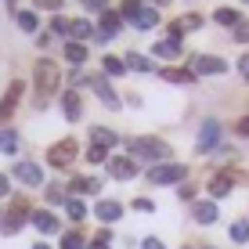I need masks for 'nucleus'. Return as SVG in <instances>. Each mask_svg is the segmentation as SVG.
<instances>
[{"label":"nucleus","instance_id":"obj_1","mask_svg":"<svg viewBox=\"0 0 249 249\" xmlns=\"http://www.w3.org/2000/svg\"><path fill=\"white\" fill-rule=\"evenodd\" d=\"M33 76H36V101L44 105L51 94L58 90V83H62V69L51 62V58H40L36 69H33Z\"/></svg>","mask_w":249,"mask_h":249},{"label":"nucleus","instance_id":"obj_2","mask_svg":"<svg viewBox=\"0 0 249 249\" xmlns=\"http://www.w3.org/2000/svg\"><path fill=\"white\" fill-rule=\"evenodd\" d=\"M130 152H134V156H141V159H152V162L170 159V144L156 141V137H137V141H130Z\"/></svg>","mask_w":249,"mask_h":249},{"label":"nucleus","instance_id":"obj_3","mask_svg":"<svg viewBox=\"0 0 249 249\" xmlns=\"http://www.w3.org/2000/svg\"><path fill=\"white\" fill-rule=\"evenodd\" d=\"M76 148H80V144H76L72 137H65V141L51 144V152H47V162H51L54 170H65V166H72V159H76Z\"/></svg>","mask_w":249,"mask_h":249},{"label":"nucleus","instance_id":"obj_4","mask_svg":"<svg viewBox=\"0 0 249 249\" xmlns=\"http://www.w3.org/2000/svg\"><path fill=\"white\" fill-rule=\"evenodd\" d=\"M184 174H188V170L177 166V162H162V166L148 170V181L152 184H177V181H184Z\"/></svg>","mask_w":249,"mask_h":249},{"label":"nucleus","instance_id":"obj_5","mask_svg":"<svg viewBox=\"0 0 249 249\" xmlns=\"http://www.w3.org/2000/svg\"><path fill=\"white\" fill-rule=\"evenodd\" d=\"M192 72L217 76V72H228V62H224V58H213V54H195L192 58Z\"/></svg>","mask_w":249,"mask_h":249},{"label":"nucleus","instance_id":"obj_6","mask_svg":"<svg viewBox=\"0 0 249 249\" xmlns=\"http://www.w3.org/2000/svg\"><path fill=\"white\" fill-rule=\"evenodd\" d=\"M29 217V202L22 199V195H15V202H11V210H7V217H4V231L11 235V231H18V224Z\"/></svg>","mask_w":249,"mask_h":249},{"label":"nucleus","instance_id":"obj_7","mask_svg":"<svg viewBox=\"0 0 249 249\" xmlns=\"http://www.w3.org/2000/svg\"><path fill=\"white\" fill-rule=\"evenodd\" d=\"M22 90H25V83H22V80H15L11 87H7L4 101H0V119H11V112L18 108V98H22Z\"/></svg>","mask_w":249,"mask_h":249},{"label":"nucleus","instance_id":"obj_8","mask_svg":"<svg viewBox=\"0 0 249 249\" xmlns=\"http://www.w3.org/2000/svg\"><path fill=\"white\" fill-rule=\"evenodd\" d=\"M108 174L119 177V181H130V177L137 174V162L126 159V156H116V159H108Z\"/></svg>","mask_w":249,"mask_h":249},{"label":"nucleus","instance_id":"obj_9","mask_svg":"<svg viewBox=\"0 0 249 249\" xmlns=\"http://www.w3.org/2000/svg\"><path fill=\"white\" fill-rule=\"evenodd\" d=\"M87 83H90V87H94V94H98V98H101V101H105V105H108V108H116V105H119V98H116V90H112V87H108V83H105V76H90V80H87Z\"/></svg>","mask_w":249,"mask_h":249},{"label":"nucleus","instance_id":"obj_10","mask_svg":"<svg viewBox=\"0 0 249 249\" xmlns=\"http://www.w3.org/2000/svg\"><path fill=\"white\" fill-rule=\"evenodd\" d=\"M217 137H220V123H217V119H206L202 134H199V152H210L213 144H217Z\"/></svg>","mask_w":249,"mask_h":249},{"label":"nucleus","instance_id":"obj_11","mask_svg":"<svg viewBox=\"0 0 249 249\" xmlns=\"http://www.w3.org/2000/svg\"><path fill=\"white\" fill-rule=\"evenodd\" d=\"M15 177H18L22 184H29V188L44 181V177H40V166H36V162H18V166H15Z\"/></svg>","mask_w":249,"mask_h":249},{"label":"nucleus","instance_id":"obj_12","mask_svg":"<svg viewBox=\"0 0 249 249\" xmlns=\"http://www.w3.org/2000/svg\"><path fill=\"white\" fill-rule=\"evenodd\" d=\"M130 25H134V29H156V25H159V11H156V7H141V11L130 18Z\"/></svg>","mask_w":249,"mask_h":249},{"label":"nucleus","instance_id":"obj_13","mask_svg":"<svg viewBox=\"0 0 249 249\" xmlns=\"http://www.w3.org/2000/svg\"><path fill=\"white\" fill-rule=\"evenodd\" d=\"M199 25H202V18H199V15H184V18L170 22V36H174V40H181L188 29H199Z\"/></svg>","mask_w":249,"mask_h":249},{"label":"nucleus","instance_id":"obj_14","mask_svg":"<svg viewBox=\"0 0 249 249\" xmlns=\"http://www.w3.org/2000/svg\"><path fill=\"white\" fill-rule=\"evenodd\" d=\"M231 184H235V177H231V174H217L210 181V195H213V199H224V195L231 192Z\"/></svg>","mask_w":249,"mask_h":249},{"label":"nucleus","instance_id":"obj_15","mask_svg":"<svg viewBox=\"0 0 249 249\" xmlns=\"http://www.w3.org/2000/svg\"><path fill=\"white\" fill-rule=\"evenodd\" d=\"M152 51H156V54H159V58H181V40H174V36H166V40H159V44H156V47H152Z\"/></svg>","mask_w":249,"mask_h":249},{"label":"nucleus","instance_id":"obj_16","mask_svg":"<svg viewBox=\"0 0 249 249\" xmlns=\"http://www.w3.org/2000/svg\"><path fill=\"white\" fill-rule=\"evenodd\" d=\"M98 217L105 220V224H112V220H119V217H123V206L105 199V202H98Z\"/></svg>","mask_w":249,"mask_h":249},{"label":"nucleus","instance_id":"obj_17","mask_svg":"<svg viewBox=\"0 0 249 249\" xmlns=\"http://www.w3.org/2000/svg\"><path fill=\"white\" fill-rule=\"evenodd\" d=\"M62 105H65V119H72V123H76V119H80V112H83V108H80V94L69 90L65 98H62Z\"/></svg>","mask_w":249,"mask_h":249},{"label":"nucleus","instance_id":"obj_18","mask_svg":"<svg viewBox=\"0 0 249 249\" xmlns=\"http://www.w3.org/2000/svg\"><path fill=\"white\" fill-rule=\"evenodd\" d=\"M33 224H36L44 235H51V231H58V220H54V213H47V210H40V213H33Z\"/></svg>","mask_w":249,"mask_h":249},{"label":"nucleus","instance_id":"obj_19","mask_svg":"<svg viewBox=\"0 0 249 249\" xmlns=\"http://www.w3.org/2000/svg\"><path fill=\"white\" fill-rule=\"evenodd\" d=\"M195 220H199V224H213V220H217V206L213 202H195Z\"/></svg>","mask_w":249,"mask_h":249},{"label":"nucleus","instance_id":"obj_20","mask_svg":"<svg viewBox=\"0 0 249 249\" xmlns=\"http://www.w3.org/2000/svg\"><path fill=\"white\" fill-rule=\"evenodd\" d=\"M0 152H4V156H15V152H18V134L15 130H0Z\"/></svg>","mask_w":249,"mask_h":249},{"label":"nucleus","instance_id":"obj_21","mask_svg":"<svg viewBox=\"0 0 249 249\" xmlns=\"http://www.w3.org/2000/svg\"><path fill=\"white\" fill-rule=\"evenodd\" d=\"M162 80H170V83H192L195 80V72H188V69H162Z\"/></svg>","mask_w":249,"mask_h":249},{"label":"nucleus","instance_id":"obj_22","mask_svg":"<svg viewBox=\"0 0 249 249\" xmlns=\"http://www.w3.org/2000/svg\"><path fill=\"white\" fill-rule=\"evenodd\" d=\"M90 137H94V144H98V148H108V144H116V134L105 130V126H94Z\"/></svg>","mask_w":249,"mask_h":249},{"label":"nucleus","instance_id":"obj_23","mask_svg":"<svg viewBox=\"0 0 249 249\" xmlns=\"http://www.w3.org/2000/svg\"><path fill=\"white\" fill-rule=\"evenodd\" d=\"M65 58H69V62H72V65L87 62V47H83L80 40H76V44H69V47H65Z\"/></svg>","mask_w":249,"mask_h":249},{"label":"nucleus","instance_id":"obj_24","mask_svg":"<svg viewBox=\"0 0 249 249\" xmlns=\"http://www.w3.org/2000/svg\"><path fill=\"white\" fill-rule=\"evenodd\" d=\"M119 25H123V22H119V15H112V11H105V15H101V33L116 36V33H119Z\"/></svg>","mask_w":249,"mask_h":249},{"label":"nucleus","instance_id":"obj_25","mask_svg":"<svg viewBox=\"0 0 249 249\" xmlns=\"http://www.w3.org/2000/svg\"><path fill=\"white\" fill-rule=\"evenodd\" d=\"M213 22H220V25H238V22H242V15L231 11V7H220V11L213 15Z\"/></svg>","mask_w":249,"mask_h":249},{"label":"nucleus","instance_id":"obj_26","mask_svg":"<svg viewBox=\"0 0 249 249\" xmlns=\"http://www.w3.org/2000/svg\"><path fill=\"white\" fill-rule=\"evenodd\" d=\"M15 22H18L22 33H36V15H33V11H18V15H15Z\"/></svg>","mask_w":249,"mask_h":249},{"label":"nucleus","instance_id":"obj_27","mask_svg":"<svg viewBox=\"0 0 249 249\" xmlns=\"http://www.w3.org/2000/svg\"><path fill=\"white\" fill-rule=\"evenodd\" d=\"M101 69H105L108 76H123V69H126V62H119V58H112V54H108L105 62H101Z\"/></svg>","mask_w":249,"mask_h":249},{"label":"nucleus","instance_id":"obj_28","mask_svg":"<svg viewBox=\"0 0 249 249\" xmlns=\"http://www.w3.org/2000/svg\"><path fill=\"white\" fill-rule=\"evenodd\" d=\"M65 210H69V217H72V220H83V217H87V206H83L80 199H69Z\"/></svg>","mask_w":249,"mask_h":249},{"label":"nucleus","instance_id":"obj_29","mask_svg":"<svg viewBox=\"0 0 249 249\" xmlns=\"http://www.w3.org/2000/svg\"><path fill=\"white\" fill-rule=\"evenodd\" d=\"M69 33H72V36H80V40H87V36H90V22H83V18L69 22Z\"/></svg>","mask_w":249,"mask_h":249},{"label":"nucleus","instance_id":"obj_30","mask_svg":"<svg viewBox=\"0 0 249 249\" xmlns=\"http://www.w3.org/2000/svg\"><path fill=\"white\" fill-rule=\"evenodd\" d=\"M72 192H98V181H94V177H76Z\"/></svg>","mask_w":249,"mask_h":249},{"label":"nucleus","instance_id":"obj_31","mask_svg":"<svg viewBox=\"0 0 249 249\" xmlns=\"http://www.w3.org/2000/svg\"><path fill=\"white\" fill-rule=\"evenodd\" d=\"M231 238H235V242H249V224H246V220L231 224Z\"/></svg>","mask_w":249,"mask_h":249},{"label":"nucleus","instance_id":"obj_32","mask_svg":"<svg viewBox=\"0 0 249 249\" xmlns=\"http://www.w3.org/2000/svg\"><path fill=\"white\" fill-rule=\"evenodd\" d=\"M62 249H83V235L80 231H69V235L62 238Z\"/></svg>","mask_w":249,"mask_h":249},{"label":"nucleus","instance_id":"obj_33","mask_svg":"<svg viewBox=\"0 0 249 249\" xmlns=\"http://www.w3.org/2000/svg\"><path fill=\"white\" fill-rule=\"evenodd\" d=\"M126 65L141 69V72H148V69H152V62H148V58H141V54H126Z\"/></svg>","mask_w":249,"mask_h":249},{"label":"nucleus","instance_id":"obj_34","mask_svg":"<svg viewBox=\"0 0 249 249\" xmlns=\"http://www.w3.org/2000/svg\"><path fill=\"white\" fill-rule=\"evenodd\" d=\"M137 11H141V0H123V15L126 18H134Z\"/></svg>","mask_w":249,"mask_h":249},{"label":"nucleus","instance_id":"obj_35","mask_svg":"<svg viewBox=\"0 0 249 249\" xmlns=\"http://www.w3.org/2000/svg\"><path fill=\"white\" fill-rule=\"evenodd\" d=\"M47 202H51V206L65 202V192H62V188H47Z\"/></svg>","mask_w":249,"mask_h":249},{"label":"nucleus","instance_id":"obj_36","mask_svg":"<svg viewBox=\"0 0 249 249\" xmlns=\"http://www.w3.org/2000/svg\"><path fill=\"white\" fill-rule=\"evenodd\" d=\"M87 159H90V162H105V148H98V144H94V148L87 152Z\"/></svg>","mask_w":249,"mask_h":249},{"label":"nucleus","instance_id":"obj_37","mask_svg":"<svg viewBox=\"0 0 249 249\" xmlns=\"http://www.w3.org/2000/svg\"><path fill=\"white\" fill-rule=\"evenodd\" d=\"M235 36H238V40H249V18L235 25Z\"/></svg>","mask_w":249,"mask_h":249},{"label":"nucleus","instance_id":"obj_38","mask_svg":"<svg viewBox=\"0 0 249 249\" xmlns=\"http://www.w3.org/2000/svg\"><path fill=\"white\" fill-rule=\"evenodd\" d=\"M134 210H137V213H152V199H137Z\"/></svg>","mask_w":249,"mask_h":249},{"label":"nucleus","instance_id":"obj_39","mask_svg":"<svg viewBox=\"0 0 249 249\" xmlns=\"http://www.w3.org/2000/svg\"><path fill=\"white\" fill-rule=\"evenodd\" d=\"M105 4H108V0H83V7H87V11H101Z\"/></svg>","mask_w":249,"mask_h":249},{"label":"nucleus","instance_id":"obj_40","mask_svg":"<svg viewBox=\"0 0 249 249\" xmlns=\"http://www.w3.org/2000/svg\"><path fill=\"white\" fill-rule=\"evenodd\" d=\"M36 7H47V11H58V7H62V0H36Z\"/></svg>","mask_w":249,"mask_h":249},{"label":"nucleus","instance_id":"obj_41","mask_svg":"<svg viewBox=\"0 0 249 249\" xmlns=\"http://www.w3.org/2000/svg\"><path fill=\"white\" fill-rule=\"evenodd\" d=\"M235 130L242 134V137H249V116H246V119H238V123H235Z\"/></svg>","mask_w":249,"mask_h":249},{"label":"nucleus","instance_id":"obj_42","mask_svg":"<svg viewBox=\"0 0 249 249\" xmlns=\"http://www.w3.org/2000/svg\"><path fill=\"white\" fill-rule=\"evenodd\" d=\"M141 249H166V246H162L159 238H144V242H141Z\"/></svg>","mask_w":249,"mask_h":249},{"label":"nucleus","instance_id":"obj_43","mask_svg":"<svg viewBox=\"0 0 249 249\" xmlns=\"http://www.w3.org/2000/svg\"><path fill=\"white\" fill-rule=\"evenodd\" d=\"M54 33H69V18H54Z\"/></svg>","mask_w":249,"mask_h":249},{"label":"nucleus","instance_id":"obj_44","mask_svg":"<svg viewBox=\"0 0 249 249\" xmlns=\"http://www.w3.org/2000/svg\"><path fill=\"white\" fill-rule=\"evenodd\" d=\"M238 72H242V76H246V80H249V54L242 58V62H238Z\"/></svg>","mask_w":249,"mask_h":249},{"label":"nucleus","instance_id":"obj_45","mask_svg":"<svg viewBox=\"0 0 249 249\" xmlns=\"http://www.w3.org/2000/svg\"><path fill=\"white\" fill-rule=\"evenodd\" d=\"M87 249H108V242H98V238H94V242H90Z\"/></svg>","mask_w":249,"mask_h":249},{"label":"nucleus","instance_id":"obj_46","mask_svg":"<svg viewBox=\"0 0 249 249\" xmlns=\"http://www.w3.org/2000/svg\"><path fill=\"white\" fill-rule=\"evenodd\" d=\"M0 195H7V177L0 174Z\"/></svg>","mask_w":249,"mask_h":249},{"label":"nucleus","instance_id":"obj_47","mask_svg":"<svg viewBox=\"0 0 249 249\" xmlns=\"http://www.w3.org/2000/svg\"><path fill=\"white\" fill-rule=\"evenodd\" d=\"M33 249H51V246H44V242H40V246H33Z\"/></svg>","mask_w":249,"mask_h":249},{"label":"nucleus","instance_id":"obj_48","mask_svg":"<svg viewBox=\"0 0 249 249\" xmlns=\"http://www.w3.org/2000/svg\"><path fill=\"white\" fill-rule=\"evenodd\" d=\"M152 4H170V0H152Z\"/></svg>","mask_w":249,"mask_h":249},{"label":"nucleus","instance_id":"obj_49","mask_svg":"<svg viewBox=\"0 0 249 249\" xmlns=\"http://www.w3.org/2000/svg\"><path fill=\"white\" fill-rule=\"evenodd\" d=\"M7 4H11V7H15V4H18V0H7Z\"/></svg>","mask_w":249,"mask_h":249},{"label":"nucleus","instance_id":"obj_50","mask_svg":"<svg viewBox=\"0 0 249 249\" xmlns=\"http://www.w3.org/2000/svg\"><path fill=\"white\" fill-rule=\"evenodd\" d=\"M246 4H249V0H246Z\"/></svg>","mask_w":249,"mask_h":249}]
</instances>
